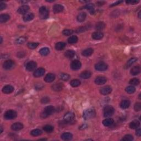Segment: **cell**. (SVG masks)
Wrapping results in <instances>:
<instances>
[{"instance_id": "obj_1", "label": "cell", "mask_w": 141, "mask_h": 141, "mask_svg": "<svg viewBox=\"0 0 141 141\" xmlns=\"http://www.w3.org/2000/svg\"><path fill=\"white\" fill-rule=\"evenodd\" d=\"M55 111V108L52 105L47 106L46 107L41 114V117L43 119H45L49 117V116L54 113Z\"/></svg>"}, {"instance_id": "obj_2", "label": "cell", "mask_w": 141, "mask_h": 141, "mask_svg": "<svg viewBox=\"0 0 141 141\" xmlns=\"http://www.w3.org/2000/svg\"><path fill=\"white\" fill-rule=\"evenodd\" d=\"M96 112L95 110L93 109H88L85 110L83 112V117L85 120H88L92 119V118L96 116Z\"/></svg>"}, {"instance_id": "obj_3", "label": "cell", "mask_w": 141, "mask_h": 141, "mask_svg": "<svg viewBox=\"0 0 141 141\" xmlns=\"http://www.w3.org/2000/svg\"><path fill=\"white\" fill-rule=\"evenodd\" d=\"M39 17L42 19H45L49 17V10L45 6H42L39 8Z\"/></svg>"}, {"instance_id": "obj_4", "label": "cell", "mask_w": 141, "mask_h": 141, "mask_svg": "<svg viewBox=\"0 0 141 141\" xmlns=\"http://www.w3.org/2000/svg\"><path fill=\"white\" fill-rule=\"evenodd\" d=\"M115 109L112 106L107 105L104 109V116L106 117H110L114 115Z\"/></svg>"}, {"instance_id": "obj_5", "label": "cell", "mask_w": 141, "mask_h": 141, "mask_svg": "<svg viewBox=\"0 0 141 141\" xmlns=\"http://www.w3.org/2000/svg\"><path fill=\"white\" fill-rule=\"evenodd\" d=\"M17 112L13 110H9L5 112L4 117L6 120H13L17 117Z\"/></svg>"}, {"instance_id": "obj_6", "label": "cell", "mask_w": 141, "mask_h": 141, "mask_svg": "<svg viewBox=\"0 0 141 141\" xmlns=\"http://www.w3.org/2000/svg\"><path fill=\"white\" fill-rule=\"evenodd\" d=\"M108 64L104 62H99L95 65V68L98 71H104L108 69Z\"/></svg>"}, {"instance_id": "obj_7", "label": "cell", "mask_w": 141, "mask_h": 141, "mask_svg": "<svg viewBox=\"0 0 141 141\" xmlns=\"http://www.w3.org/2000/svg\"><path fill=\"white\" fill-rule=\"evenodd\" d=\"M75 115L74 114L73 112H68L64 115V120L65 121L67 122H71L75 119Z\"/></svg>"}, {"instance_id": "obj_8", "label": "cell", "mask_w": 141, "mask_h": 141, "mask_svg": "<svg viewBox=\"0 0 141 141\" xmlns=\"http://www.w3.org/2000/svg\"><path fill=\"white\" fill-rule=\"evenodd\" d=\"M81 62L78 60H73V61L71 62V64H70V68H71L73 70H79L80 68H81Z\"/></svg>"}, {"instance_id": "obj_9", "label": "cell", "mask_w": 141, "mask_h": 141, "mask_svg": "<svg viewBox=\"0 0 141 141\" xmlns=\"http://www.w3.org/2000/svg\"><path fill=\"white\" fill-rule=\"evenodd\" d=\"M14 66V62L12 60H7L3 63V67L5 70H11Z\"/></svg>"}, {"instance_id": "obj_10", "label": "cell", "mask_w": 141, "mask_h": 141, "mask_svg": "<svg viewBox=\"0 0 141 141\" xmlns=\"http://www.w3.org/2000/svg\"><path fill=\"white\" fill-rule=\"evenodd\" d=\"M100 91L102 94L104 95V96H106V95L109 94L111 93L112 88L111 87L109 86V85H106V86H105L102 88Z\"/></svg>"}, {"instance_id": "obj_11", "label": "cell", "mask_w": 141, "mask_h": 141, "mask_svg": "<svg viewBox=\"0 0 141 141\" xmlns=\"http://www.w3.org/2000/svg\"><path fill=\"white\" fill-rule=\"evenodd\" d=\"M29 7L28 5H23L18 9L17 12L20 14H26L29 10Z\"/></svg>"}, {"instance_id": "obj_12", "label": "cell", "mask_w": 141, "mask_h": 141, "mask_svg": "<svg viewBox=\"0 0 141 141\" xmlns=\"http://www.w3.org/2000/svg\"><path fill=\"white\" fill-rule=\"evenodd\" d=\"M37 64L35 61H31L28 63L26 65V69L28 71H33L37 67Z\"/></svg>"}, {"instance_id": "obj_13", "label": "cell", "mask_w": 141, "mask_h": 141, "mask_svg": "<svg viewBox=\"0 0 141 141\" xmlns=\"http://www.w3.org/2000/svg\"><path fill=\"white\" fill-rule=\"evenodd\" d=\"M107 81V79L106 77H103V76H99L96 77L95 79V83L98 85H102L105 83Z\"/></svg>"}, {"instance_id": "obj_14", "label": "cell", "mask_w": 141, "mask_h": 141, "mask_svg": "<svg viewBox=\"0 0 141 141\" xmlns=\"http://www.w3.org/2000/svg\"><path fill=\"white\" fill-rule=\"evenodd\" d=\"M45 70L43 68H39L35 70L34 72V76L35 77H40L45 74Z\"/></svg>"}, {"instance_id": "obj_15", "label": "cell", "mask_w": 141, "mask_h": 141, "mask_svg": "<svg viewBox=\"0 0 141 141\" xmlns=\"http://www.w3.org/2000/svg\"><path fill=\"white\" fill-rule=\"evenodd\" d=\"M23 128V125L20 122H16L11 126V129L13 131H18Z\"/></svg>"}, {"instance_id": "obj_16", "label": "cell", "mask_w": 141, "mask_h": 141, "mask_svg": "<svg viewBox=\"0 0 141 141\" xmlns=\"http://www.w3.org/2000/svg\"><path fill=\"white\" fill-rule=\"evenodd\" d=\"M53 11L55 13H58L62 12L64 9V7L63 6L60 4H55L53 6Z\"/></svg>"}, {"instance_id": "obj_17", "label": "cell", "mask_w": 141, "mask_h": 141, "mask_svg": "<svg viewBox=\"0 0 141 141\" xmlns=\"http://www.w3.org/2000/svg\"><path fill=\"white\" fill-rule=\"evenodd\" d=\"M14 91V87L11 85H7L3 88L2 91L5 94H9Z\"/></svg>"}, {"instance_id": "obj_18", "label": "cell", "mask_w": 141, "mask_h": 141, "mask_svg": "<svg viewBox=\"0 0 141 141\" xmlns=\"http://www.w3.org/2000/svg\"><path fill=\"white\" fill-rule=\"evenodd\" d=\"M55 79V76L52 73H49L46 75L44 78V81L47 83H51Z\"/></svg>"}, {"instance_id": "obj_19", "label": "cell", "mask_w": 141, "mask_h": 141, "mask_svg": "<svg viewBox=\"0 0 141 141\" xmlns=\"http://www.w3.org/2000/svg\"><path fill=\"white\" fill-rule=\"evenodd\" d=\"M141 72V67L140 66H136L132 67L130 73L133 76H136L138 75Z\"/></svg>"}, {"instance_id": "obj_20", "label": "cell", "mask_w": 141, "mask_h": 141, "mask_svg": "<svg viewBox=\"0 0 141 141\" xmlns=\"http://www.w3.org/2000/svg\"><path fill=\"white\" fill-rule=\"evenodd\" d=\"M103 34L100 32H96L91 35L92 38L94 40H100L103 38Z\"/></svg>"}, {"instance_id": "obj_21", "label": "cell", "mask_w": 141, "mask_h": 141, "mask_svg": "<svg viewBox=\"0 0 141 141\" xmlns=\"http://www.w3.org/2000/svg\"><path fill=\"white\" fill-rule=\"evenodd\" d=\"M34 18V15L32 13H27L23 16V20L25 22H29L32 20Z\"/></svg>"}, {"instance_id": "obj_22", "label": "cell", "mask_w": 141, "mask_h": 141, "mask_svg": "<svg viewBox=\"0 0 141 141\" xmlns=\"http://www.w3.org/2000/svg\"><path fill=\"white\" fill-rule=\"evenodd\" d=\"M61 137V139L63 140L68 141L72 140V138H73V135H72V134H71L70 133L65 132L63 133Z\"/></svg>"}, {"instance_id": "obj_23", "label": "cell", "mask_w": 141, "mask_h": 141, "mask_svg": "<svg viewBox=\"0 0 141 141\" xmlns=\"http://www.w3.org/2000/svg\"><path fill=\"white\" fill-rule=\"evenodd\" d=\"M64 87V85L61 83H55L52 86V90H54L56 91H59L61 90Z\"/></svg>"}, {"instance_id": "obj_24", "label": "cell", "mask_w": 141, "mask_h": 141, "mask_svg": "<svg viewBox=\"0 0 141 141\" xmlns=\"http://www.w3.org/2000/svg\"><path fill=\"white\" fill-rule=\"evenodd\" d=\"M87 17V14L85 12H82L78 15L77 17V19L78 22H83L85 20V18Z\"/></svg>"}, {"instance_id": "obj_25", "label": "cell", "mask_w": 141, "mask_h": 141, "mask_svg": "<svg viewBox=\"0 0 141 141\" xmlns=\"http://www.w3.org/2000/svg\"><path fill=\"white\" fill-rule=\"evenodd\" d=\"M91 73L89 70H85L82 72L80 75V77L83 79H88L91 77Z\"/></svg>"}, {"instance_id": "obj_26", "label": "cell", "mask_w": 141, "mask_h": 141, "mask_svg": "<svg viewBox=\"0 0 141 141\" xmlns=\"http://www.w3.org/2000/svg\"><path fill=\"white\" fill-rule=\"evenodd\" d=\"M130 106V102L128 100H123L120 103V107L123 109H126Z\"/></svg>"}, {"instance_id": "obj_27", "label": "cell", "mask_w": 141, "mask_h": 141, "mask_svg": "<svg viewBox=\"0 0 141 141\" xmlns=\"http://www.w3.org/2000/svg\"><path fill=\"white\" fill-rule=\"evenodd\" d=\"M84 8L88 9L89 11L90 14H93L95 13V9H94V6L92 3H88L84 7Z\"/></svg>"}, {"instance_id": "obj_28", "label": "cell", "mask_w": 141, "mask_h": 141, "mask_svg": "<svg viewBox=\"0 0 141 141\" xmlns=\"http://www.w3.org/2000/svg\"><path fill=\"white\" fill-rule=\"evenodd\" d=\"M93 49L91 48H88L83 51L82 54V55L84 56L88 57V56H91V55L93 54Z\"/></svg>"}, {"instance_id": "obj_29", "label": "cell", "mask_w": 141, "mask_h": 141, "mask_svg": "<svg viewBox=\"0 0 141 141\" xmlns=\"http://www.w3.org/2000/svg\"><path fill=\"white\" fill-rule=\"evenodd\" d=\"M114 120L111 118H108V119H106L103 121V124L105 126L108 127L112 125L114 123Z\"/></svg>"}, {"instance_id": "obj_30", "label": "cell", "mask_w": 141, "mask_h": 141, "mask_svg": "<svg viewBox=\"0 0 141 141\" xmlns=\"http://www.w3.org/2000/svg\"><path fill=\"white\" fill-rule=\"evenodd\" d=\"M140 122L138 121L135 120L133 121L132 122L129 123V127L131 129H136L138 127L140 126Z\"/></svg>"}, {"instance_id": "obj_31", "label": "cell", "mask_w": 141, "mask_h": 141, "mask_svg": "<svg viewBox=\"0 0 141 141\" xmlns=\"http://www.w3.org/2000/svg\"><path fill=\"white\" fill-rule=\"evenodd\" d=\"M66 46V44L63 42H59L58 43L55 45V49L57 50H64V47Z\"/></svg>"}, {"instance_id": "obj_32", "label": "cell", "mask_w": 141, "mask_h": 141, "mask_svg": "<svg viewBox=\"0 0 141 141\" xmlns=\"http://www.w3.org/2000/svg\"><path fill=\"white\" fill-rule=\"evenodd\" d=\"M9 18H10V16L8 14H1L0 16V22L1 23H6L9 19Z\"/></svg>"}, {"instance_id": "obj_33", "label": "cell", "mask_w": 141, "mask_h": 141, "mask_svg": "<svg viewBox=\"0 0 141 141\" xmlns=\"http://www.w3.org/2000/svg\"><path fill=\"white\" fill-rule=\"evenodd\" d=\"M64 55L68 58H72L75 56V52L73 50H67L64 53Z\"/></svg>"}, {"instance_id": "obj_34", "label": "cell", "mask_w": 141, "mask_h": 141, "mask_svg": "<svg viewBox=\"0 0 141 141\" xmlns=\"http://www.w3.org/2000/svg\"><path fill=\"white\" fill-rule=\"evenodd\" d=\"M39 53L42 56H47L50 53V50L48 47H43L40 50Z\"/></svg>"}, {"instance_id": "obj_35", "label": "cell", "mask_w": 141, "mask_h": 141, "mask_svg": "<svg viewBox=\"0 0 141 141\" xmlns=\"http://www.w3.org/2000/svg\"><path fill=\"white\" fill-rule=\"evenodd\" d=\"M137 60V59L135 58H131V59H129V60L126 63V64H125V68H129V67L132 66L135 62H136Z\"/></svg>"}, {"instance_id": "obj_36", "label": "cell", "mask_w": 141, "mask_h": 141, "mask_svg": "<svg viewBox=\"0 0 141 141\" xmlns=\"http://www.w3.org/2000/svg\"><path fill=\"white\" fill-rule=\"evenodd\" d=\"M106 25L104 23V22H99L98 23H97L96 25V30H101L104 29L105 28Z\"/></svg>"}, {"instance_id": "obj_37", "label": "cell", "mask_w": 141, "mask_h": 141, "mask_svg": "<svg viewBox=\"0 0 141 141\" xmlns=\"http://www.w3.org/2000/svg\"><path fill=\"white\" fill-rule=\"evenodd\" d=\"M78 39L77 36L73 35L71 36V37L68 38V43L70 44H75L77 43L78 41Z\"/></svg>"}, {"instance_id": "obj_38", "label": "cell", "mask_w": 141, "mask_h": 141, "mask_svg": "<svg viewBox=\"0 0 141 141\" xmlns=\"http://www.w3.org/2000/svg\"><path fill=\"white\" fill-rule=\"evenodd\" d=\"M43 129L47 133H51L54 131V127L52 126L47 125L43 127Z\"/></svg>"}, {"instance_id": "obj_39", "label": "cell", "mask_w": 141, "mask_h": 141, "mask_svg": "<svg viewBox=\"0 0 141 141\" xmlns=\"http://www.w3.org/2000/svg\"><path fill=\"white\" fill-rule=\"evenodd\" d=\"M125 90L128 94H133L136 91V88L132 85H130V86H128L126 88Z\"/></svg>"}, {"instance_id": "obj_40", "label": "cell", "mask_w": 141, "mask_h": 141, "mask_svg": "<svg viewBox=\"0 0 141 141\" xmlns=\"http://www.w3.org/2000/svg\"><path fill=\"white\" fill-rule=\"evenodd\" d=\"M70 84L73 87H77L81 84V82L78 79H73L70 81Z\"/></svg>"}, {"instance_id": "obj_41", "label": "cell", "mask_w": 141, "mask_h": 141, "mask_svg": "<svg viewBox=\"0 0 141 141\" xmlns=\"http://www.w3.org/2000/svg\"><path fill=\"white\" fill-rule=\"evenodd\" d=\"M30 134H31L32 136H40V135H41L42 134V132L40 129H35L31 131Z\"/></svg>"}, {"instance_id": "obj_42", "label": "cell", "mask_w": 141, "mask_h": 141, "mask_svg": "<svg viewBox=\"0 0 141 141\" xmlns=\"http://www.w3.org/2000/svg\"><path fill=\"white\" fill-rule=\"evenodd\" d=\"M140 80L138 78H136L131 79L129 82V83L132 85H138L139 84H140Z\"/></svg>"}, {"instance_id": "obj_43", "label": "cell", "mask_w": 141, "mask_h": 141, "mask_svg": "<svg viewBox=\"0 0 141 141\" xmlns=\"http://www.w3.org/2000/svg\"><path fill=\"white\" fill-rule=\"evenodd\" d=\"M60 78L64 81H67L70 78L69 75H68V74H66V73H61L60 75Z\"/></svg>"}, {"instance_id": "obj_44", "label": "cell", "mask_w": 141, "mask_h": 141, "mask_svg": "<svg viewBox=\"0 0 141 141\" xmlns=\"http://www.w3.org/2000/svg\"><path fill=\"white\" fill-rule=\"evenodd\" d=\"M121 140L125 141H131L133 140V137L131 135H126L123 137Z\"/></svg>"}, {"instance_id": "obj_45", "label": "cell", "mask_w": 141, "mask_h": 141, "mask_svg": "<svg viewBox=\"0 0 141 141\" xmlns=\"http://www.w3.org/2000/svg\"><path fill=\"white\" fill-rule=\"evenodd\" d=\"M39 45V43H29L28 44V47L30 49H35Z\"/></svg>"}, {"instance_id": "obj_46", "label": "cell", "mask_w": 141, "mask_h": 141, "mask_svg": "<svg viewBox=\"0 0 141 141\" xmlns=\"http://www.w3.org/2000/svg\"><path fill=\"white\" fill-rule=\"evenodd\" d=\"M62 33L64 35L66 36H70V35H71L73 33V30H70V29H66L63 31Z\"/></svg>"}, {"instance_id": "obj_47", "label": "cell", "mask_w": 141, "mask_h": 141, "mask_svg": "<svg viewBox=\"0 0 141 141\" xmlns=\"http://www.w3.org/2000/svg\"><path fill=\"white\" fill-rule=\"evenodd\" d=\"M134 109L136 111H140L141 110V104L140 103H137L135 104Z\"/></svg>"}, {"instance_id": "obj_48", "label": "cell", "mask_w": 141, "mask_h": 141, "mask_svg": "<svg viewBox=\"0 0 141 141\" xmlns=\"http://www.w3.org/2000/svg\"><path fill=\"white\" fill-rule=\"evenodd\" d=\"M26 41V38L24 37H20L18 38V39H17L16 43L17 44H23L24 42Z\"/></svg>"}, {"instance_id": "obj_49", "label": "cell", "mask_w": 141, "mask_h": 141, "mask_svg": "<svg viewBox=\"0 0 141 141\" xmlns=\"http://www.w3.org/2000/svg\"><path fill=\"white\" fill-rule=\"evenodd\" d=\"M50 101V99H49V98L47 97H44V98H42V99L41 100V102L43 104H46L47 103L49 102Z\"/></svg>"}, {"instance_id": "obj_50", "label": "cell", "mask_w": 141, "mask_h": 141, "mask_svg": "<svg viewBox=\"0 0 141 141\" xmlns=\"http://www.w3.org/2000/svg\"><path fill=\"white\" fill-rule=\"evenodd\" d=\"M126 2L127 4H130V5H136L137 3H138L139 2V1H135V0H133V1H126Z\"/></svg>"}, {"instance_id": "obj_51", "label": "cell", "mask_w": 141, "mask_h": 141, "mask_svg": "<svg viewBox=\"0 0 141 141\" xmlns=\"http://www.w3.org/2000/svg\"><path fill=\"white\" fill-rule=\"evenodd\" d=\"M6 4H5V3L3 2H1L0 3V10L2 11L3 9L6 8Z\"/></svg>"}, {"instance_id": "obj_52", "label": "cell", "mask_w": 141, "mask_h": 141, "mask_svg": "<svg viewBox=\"0 0 141 141\" xmlns=\"http://www.w3.org/2000/svg\"><path fill=\"white\" fill-rule=\"evenodd\" d=\"M136 135H137V136L138 137H140L141 135V128H138L136 130Z\"/></svg>"}, {"instance_id": "obj_53", "label": "cell", "mask_w": 141, "mask_h": 141, "mask_svg": "<svg viewBox=\"0 0 141 141\" xmlns=\"http://www.w3.org/2000/svg\"><path fill=\"white\" fill-rule=\"evenodd\" d=\"M122 1H117L116 2H115V3H112V4L110 6V7H113V6H116V5H119V4H120L121 3H122Z\"/></svg>"}, {"instance_id": "obj_54", "label": "cell", "mask_w": 141, "mask_h": 141, "mask_svg": "<svg viewBox=\"0 0 141 141\" xmlns=\"http://www.w3.org/2000/svg\"><path fill=\"white\" fill-rule=\"evenodd\" d=\"M105 2H97V4L98 5V6H101V5H103V3H104Z\"/></svg>"}, {"instance_id": "obj_55", "label": "cell", "mask_w": 141, "mask_h": 141, "mask_svg": "<svg viewBox=\"0 0 141 141\" xmlns=\"http://www.w3.org/2000/svg\"><path fill=\"white\" fill-rule=\"evenodd\" d=\"M1 128V133H2V132H3V129H2V127H1V128Z\"/></svg>"}, {"instance_id": "obj_56", "label": "cell", "mask_w": 141, "mask_h": 141, "mask_svg": "<svg viewBox=\"0 0 141 141\" xmlns=\"http://www.w3.org/2000/svg\"><path fill=\"white\" fill-rule=\"evenodd\" d=\"M138 13H139V16H138V17H139V18H141V17H140V14H141V11H140V12H139Z\"/></svg>"}, {"instance_id": "obj_57", "label": "cell", "mask_w": 141, "mask_h": 141, "mask_svg": "<svg viewBox=\"0 0 141 141\" xmlns=\"http://www.w3.org/2000/svg\"><path fill=\"white\" fill-rule=\"evenodd\" d=\"M2 38H1V43H2Z\"/></svg>"}]
</instances>
